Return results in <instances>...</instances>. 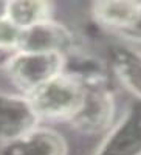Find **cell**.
I'll use <instances>...</instances> for the list:
<instances>
[{
  "label": "cell",
  "instance_id": "obj_1",
  "mask_svg": "<svg viewBox=\"0 0 141 155\" xmlns=\"http://www.w3.org/2000/svg\"><path fill=\"white\" fill-rule=\"evenodd\" d=\"M39 121H70L79 110L82 85L76 76L62 71L27 95Z\"/></svg>",
  "mask_w": 141,
  "mask_h": 155
},
{
  "label": "cell",
  "instance_id": "obj_2",
  "mask_svg": "<svg viewBox=\"0 0 141 155\" xmlns=\"http://www.w3.org/2000/svg\"><path fill=\"white\" fill-rule=\"evenodd\" d=\"M65 67V56L57 53L37 51H16L6 64V74L19 90L30 95L33 90L44 85Z\"/></svg>",
  "mask_w": 141,
  "mask_h": 155
},
{
  "label": "cell",
  "instance_id": "obj_3",
  "mask_svg": "<svg viewBox=\"0 0 141 155\" xmlns=\"http://www.w3.org/2000/svg\"><path fill=\"white\" fill-rule=\"evenodd\" d=\"M78 79L82 85V101L70 123L84 134H99L113 120V98L104 84L95 78Z\"/></svg>",
  "mask_w": 141,
  "mask_h": 155
},
{
  "label": "cell",
  "instance_id": "obj_4",
  "mask_svg": "<svg viewBox=\"0 0 141 155\" xmlns=\"http://www.w3.org/2000/svg\"><path fill=\"white\" fill-rule=\"evenodd\" d=\"M37 124L39 118L27 96L0 92V143L6 144L27 135L39 127Z\"/></svg>",
  "mask_w": 141,
  "mask_h": 155
},
{
  "label": "cell",
  "instance_id": "obj_5",
  "mask_svg": "<svg viewBox=\"0 0 141 155\" xmlns=\"http://www.w3.org/2000/svg\"><path fill=\"white\" fill-rule=\"evenodd\" d=\"M73 47V36L67 27L54 20H45L28 30H22L17 51L57 53L67 56Z\"/></svg>",
  "mask_w": 141,
  "mask_h": 155
},
{
  "label": "cell",
  "instance_id": "obj_6",
  "mask_svg": "<svg viewBox=\"0 0 141 155\" xmlns=\"http://www.w3.org/2000/svg\"><path fill=\"white\" fill-rule=\"evenodd\" d=\"M67 141L47 127H36L14 141L2 144L0 155H67Z\"/></svg>",
  "mask_w": 141,
  "mask_h": 155
},
{
  "label": "cell",
  "instance_id": "obj_7",
  "mask_svg": "<svg viewBox=\"0 0 141 155\" xmlns=\"http://www.w3.org/2000/svg\"><path fill=\"white\" fill-rule=\"evenodd\" d=\"M96 155H141V101L130 107Z\"/></svg>",
  "mask_w": 141,
  "mask_h": 155
},
{
  "label": "cell",
  "instance_id": "obj_8",
  "mask_svg": "<svg viewBox=\"0 0 141 155\" xmlns=\"http://www.w3.org/2000/svg\"><path fill=\"white\" fill-rule=\"evenodd\" d=\"M139 9L141 3L135 2H99L93 6L96 19L107 27L118 30L121 34L129 31L135 25Z\"/></svg>",
  "mask_w": 141,
  "mask_h": 155
},
{
  "label": "cell",
  "instance_id": "obj_9",
  "mask_svg": "<svg viewBox=\"0 0 141 155\" xmlns=\"http://www.w3.org/2000/svg\"><path fill=\"white\" fill-rule=\"evenodd\" d=\"M51 5L39 0H14L6 5V19L20 30H28L34 25L50 19Z\"/></svg>",
  "mask_w": 141,
  "mask_h": 155
},
{
  "label": "cell",
  "instance_id": "obj_10",
  "mask_svg": "<svg viewBox=\"0 0 141 155\" xmlns=\"http://www.w3.org/2000/svg\"><path fill=\"white\" fill-rule=\"evenodd\" d=\"M112 62L118 76L141 98V53L129 48H113Z\"/></svg>",
  "mask_w": 141,
  "mask_h": 155
},
{
  "label": "cell",
  "instance_id": "obj_11",
  "mask_svg": "<svg viewBox=\"0 0 141 155\" xmlns=\"http://www.w3.org/2000/svg\"><path fill=\"white\" fill-rule=\"evenodd\" d=\"M20 34L22 30L17 28L12 22H9L6 17L0 19V48L8 51H17Z\"/></svg>",
  "mask_w": 141,
  "mask_h": 155
},
{
  "label": "cell",
  "instance_id": "obj_12",
  "mask_svg": "<svg viewBox=\"0 0 141 155\" xmlns=\"http://www.w3.org/2000/svg\"><path fill=\"white\" fill-rule=\"evenodd\" d=\"M124 36L127 37H132V39H138V41H141V9H139V16L135 22V25L129 30V31H126Z\"/></svg>",
  "mask_w": 141,
  "mask_h": 155
},
{
  "label": "cell",
  "instance_id": "obj_13",
  "mask_svg": "<svg viewBox=\"0 0 141 155\" xmlns=\"http://www.w3.org/2000/svg\"><path fill=\"white\" fill-rule=\"evenodd\" d=\"M6 5L8 2H0V19L6 17Z\"/></svg>",
  "mask_w": 141,
  "mask_h": 155
}]
</instances>
